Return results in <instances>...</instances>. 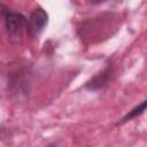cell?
<instances>
[{
	"mask_svg": "<svg viewBox=\"0 0 147 147\" xmlns=\"http://www.w3.org/2000/svg\"><path fill=\"white\" fill-rule=\"evenodd\" d=\"M0 13L3 15L5 20V25L8 31V34L10 38H20L23 28L26 25V18L24 15L20 13L11 11L9 9H1Z\"/></svg>",
	"mask_w": 147,
	"mask_h": 147,
	"instance_id": "cell-1",
	"label": "cell"
},
{
	"mask_svg": "<svg viewBox=\"0 0 147 147\" xmlns=\"http://www.w3.org/2000/svg\"><path fill=\"white\" fill-rule=\"evenodd\" d=\"M48 22V15L42 8H36L30 17L26 20V32L31 38H36L46 26Z\"/></svg>",
	"mask_w": 147,
	"mask_h": 147,
	"instance_id": "cell-2",
	"label": "cell"
},
{
	"mask_svg": "<svg viewBox=\"0 0 147 147\" xmlns=\"http://www.w3.org/2000/svg\"><path fill=\"white\" fill-rule=\"evenodd\" d=\"M113 75H114L113 65L108 64L103 70H101L93 78H91L86 83L85 87L88 88V90H100V88H102L103 86H106L111 80Z\"/></svg>",
	"mask_w": 147,
	"mask_h": 147,
	"instance_id": "cell-3",
	"label": "cell"
},
{
	"mask_svg": "<svg viewBox=\"0 0 147 147\" xmlns=\"http://www.w3.org/2000/svg\"><path fill=\"white\" fill-rule=\"evenodd\" d=\"M145 106H146V101H142L139 106H137L136 108H133L132 110H130V113H127V114L122 118L121 123H125V122H127V121H130V119H132V118L137 117L138 115L142 114V113H144V110H145Z\"/></svg>",
	"mask_w": 147,
	"mask_h": 147,
	"instance_id": "cell-4",
	"label": "cell"
},
{
	"mask_svg": "<svg viewBox=\"0 0 147 147\" xmlns=\"http://www.w3.org/2000/svg\"><path fill=\"white\" fill-rule=\"evenodd\" d=\"M105 0H90V2H92V3H94V5H98V3H101V2H103Z\"/></svg>",
	"mask_w": 147,
	"mask_h": 147,
	"instance_id": "cell-5",
	"label": "cell"
}]
</instances>
